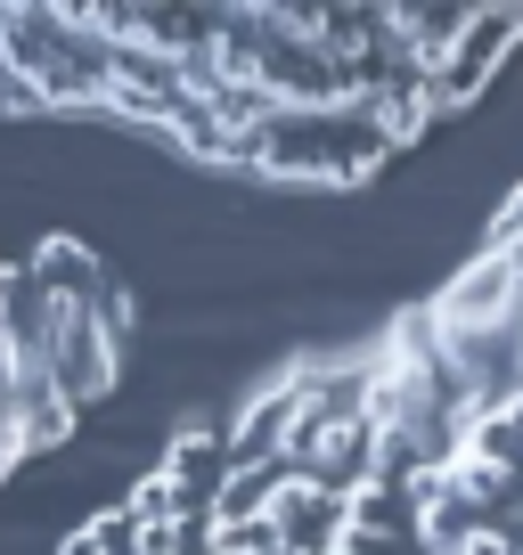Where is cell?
I'll use <instances>...</instances> for the list:
<instances>
[{"label":"cell","instance_id":"3","mask_svg":"<svg viewBox=\"0 0 523 555\" xmlns=\"http://www.w3.org/2000/svg\"><path fill=\"white\" fill-rule=\"evenodd\" d=\"M0 115H41V99H34V82H25L9 57H0Z\"/></svg>","mask_w":523,"mask_h":555},{"label":"cell","instance_id":"1","mask_svg":"<svg viewBox=\"0 0 523 555\" xmlns=\"http://www.w3.org/2000/svg\"><path fill=\"white\" fill-rule=\"evenodd\" d=\"M196 515V490L189 482H173V474H148V482H131V506H123V522L131 531H148V522H189Z\"/></svg>","mask_w":523,"mask_h":555},{"label":"cell","instance_id":"2","mask_svg":"<svg viewBox=\"0 0 523 555\" xmlns=\"http://www.w3.org/2000/svg\"><path fill=\"white\" fill-rule=\"evenodd\" d=\"M262 490H270V466H229L221 490H213V531L254 522V515H262Z\"/></svg>","mask_w":523,"mask_h":555}]
</instances>
